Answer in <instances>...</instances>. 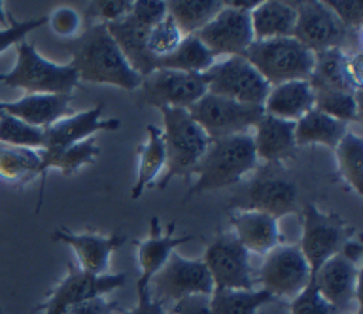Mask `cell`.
Segmentation results:
<instances>
[{"mask_svg":"<svg viewBox=\"0 0 363 314\" xmlns=\"http://www.w3.org/2000/svg\"><path fill=\"white\" fill-rule=\"evenodd\" d=\"M233 235L248 254H267L274 246L282 245V233L277 218L259 211H233Z\"/></svg>","mask_w":363,"mask_h":314,"instance_id":"23","label":"cell"},{"mask_svg":"<svg viewBox=\"0 0 363 314\" xmlns=\"http://www.w3.org/2000/svg\"><path fill=\"white\" fill-rule=\"evenodd\" d=\"M142 103L155 108H184L208 93L204 74H191L180 70L157 69L142 78Z\"/></svg>","mask_w":363,"mask_h":314,"instance_id":"14","label":"cell"},{"mask_svg":"<svg viewBox=\"0 0 363 314\" xmlns=\"http://www.w3.org/2000/svg\"><path fill=\"white\" fill-rule=\"evenodd\" d=\"M340 256H345L348 262H352L354 265H362V245H359V240L350 239L342 246V250H340Z\"/></svg>","mask_w":363,"mask_h":314,"instance_id":"47","label":"cell"},{"mask_svg":"<svg viewBox=\"0 0 363 314\" xmlns=\"http://www.w3.org/2000/svg\"><path fill=\"white\" fill-rule=\"evenodd\" d=\"M118 305L113 301H108L106 297H95L89 301L76 303L70 307L62 308L61 313L57 314H113Z\"/></svg>","mask_w":363,"mask_h":314,"instance_id":"44","label":"cell"},{"mask_svg":"<svg viewBox=\"0 0 363 314\" xmlns=\"http://www.w3.org/2000/svg\"><path fill=\"white\" fill-rule=\"evenodd\" d=\"M104 104L99 103L93 108L78 112V114L65 116L53 125L44 129V148L42 152H59L68 146L93 138L99 131H118L121 121L116 118H102Z\"/></svg>","mask_w":363,"mask_h":314,"instance_id":"18","label":"cell"},{"mask_svg":"<svg viewBox=\"0 0 363 314\" xmlns=\"http://www.w3.org/2000/svg\"><path fill=\"white\" fill-rule=\"evenodd\" d=\"M297 13L294 38L312 53L328 50H345L350 52L352 30L340 23L325 2L320 0H303L291 2Z\"/></svg>","mask_w":363,"mask_h":314,"instance_id":"10","label":"cell"},{"mask_svg":"<svg viewBox=\"0 0 363 314\" xmlns=\"http://www.w3.org/2000/svg\"><path fill=\"white\" fill-rule=\"evenodd\" d=\"M72 103V95H44V93H28L25 97L4 103L0 101V110L28 125L45 127L53 125L55 121L68 114Z\"/></svg>","mask_w":363,"mask_h":314,"instance_id":"24","label":"cell"},{"mask_svg":"<svg viewBox=\"0 0 363 314\" xmlns=\"http://www.w3.org/2000/svg\"><path fill=\"white\" fill-rule=\"evenodd\" d=\"M204 78L208 84V93L233 99L242 104L263 106L271 89L269 82L242 55L216 61L204 72Z\"/></svg>","mask_w":363,"mask_h":314,"instance_id":"11","label":"cell"},{"mask_svg":"<svg viewBox=\"0 0 363 314\" xmlns=\"http://www.w3.org/2000/svg\"><path fill=\"white\" fill-rule=\"evenodd\" d=\"M138 172H136L135 186L130 191L133 199H138L144 194V189L155 184L157 176L164 169V144L163 131L155 125L146 127V142L138 148Z\"/></svg>","mask_w":363,"mask_h":314,"instance_id":"30","label":"cell"},{"mask_svg":"<svg viewBox=\"0 0 363 314\" xmlns=\"http://www.w3.org/2000/svg\"><path fill=\"white\" fill-rule=\"evenodd\" d=\"M223 8L220 0H170L167 13L174 19L182 35H197L210 19Z\"/></svg>","mask_w":363,"mask_h":314,"instance_id":"33","label":"cell"},{"mask_svg":"<svg viewBox=\"0 0 363 314\" xmlns=\"http://www.w3.org/2000/svg\"><path fill=\"white\" fill-rule=\"evenodd\" d=\"M257 165H259V161L255 155L252 133L216 138L208 144L204 155L191 171V174H195L197 180L189 188L184 201H187L193 195L235 186L246 174L255 171Z\"/></svg>","mask_w":363,"mask_h":314,"instance_id":"2","label":"cell"},{"mask_svg":"<svg viewBox=\"0 0 363 314\" xmlns=\"http://www.w3.org/2000/svg\"><path fill=\"white\" fill-rule=\"evenodd\" d=\"M261 0H229V2H223L225 6L235 8V10H240V12H252Z\"/></svg>","mask_w":363,"mask_h":314,"instance_id":"48","label":"cell"},{"mask_svg":"<svg viewBox=\"0 0 363 314\" xmlns=\"http://www.w3.org/2000/svg\"><path fill=\"white\" fill-rule=\"evenodd\" d=\"M163 114V144H164V167L161 180L155 184L159 191H163L176 176L191 174L199 159L203 157L208 144L212 142L204 129L193 120L184 108H161Z\"/></svg>","mask_w":363,"mask_h":314,"instance_id":"3","label":"cell"},{"mask_svg":"<svg viewBox=\"0 0 363 314\" xmlns=\"http://www.w3.org/2000/svg\"><path fill=\"white\" fill-rule=\"evenodd\" d=\"M48 23H50L51 30L61 38H78L84 21L74 8L61 6L51 12Z\"/></svg>","mask_w":363,"mask_h":314,"instance_id":"40","label":"cell"},{"mask_svg":"<svg viewBox=\"0 0 363 314\" xmlns=\"http://www.w3.org/2000/svg\"><path fill=\"white\" fill-rule=\"evenodd\" d=\"M346 133H348V123L335 120L316 108H312L299 121H295V144L297 146L322 144V146L335 150Z\"/></svg>","mask_w":363,"mask_h":314,"instance_id":"28","label":"cell"},{"mask_svg":"<svg viewBox=\"0 0 363 314\" xmlns=\"http://www.w3.org/2000/svg\"><path fill=\"white\" fill-rule=\"evenodd\" d=\"M147 290L164 307L169 301L176 303L189 296L210 297L214 293V284L203 259H189L172 252L163 267L153 274Z\"/></svg>","mask_w":363,"mask_h":314,"instance_id":"8","label":"cell"},{"mask_svg":"<svg viewBox=\"0 0 363 314\" xmlns=\"http://www.w3.org/2000/svg\"><path fill=\"white\" fill-rule=\"evenodd\" d=\"M214 290H254L250 254L233 233H220L203 257Z\"/></svg>","mask_w":363,"mask_h":314,"instance_id":"13","label":"cell"},{"mask_svg":"<svg viewBox=\"0 0 363 314\" xmlns=\"http://www.w3.org/2000/svg\"><path fill=\"white\" fill-rule=\"evenodd\" d=\"M125 284H127L125 273L91 274L82 271L78 265L68 263L67 276L45 297V301L38 305V310L44 314H57L61 313L62 308L76 305V303L108 296L110 291L119 290Z\"/></svg>","mask_w":363,"mask_h":314,"instance_id":"15","label":"cell"},{"mask_svg":"<svg viewBox=\"0 0 363 314\" xmlns=\"http://www.w3.org/2000/svg\"><path fill=\"white\" fill-rule=\"evenodd\" d=\"M354 314H362V308H359V310H356V313H354Z\"/></svg>","mask_w":363,"mask_h":314,"instance_id":"50","label":"cell"},{"mask_svg":"<svg viewBox=\"0 0 363 314\" xmlns=\"http://www.w3.org/2000/svg\"><path fill=\"white\" fill-rule=\"evenodd\" d=\"M51 240L70 246L78 257V267L91 274H106L112 254L127 242L123 233H72L67 228H59L51 233Z\"/></svg>","mask_w":363,"mask_h":314,"instance_id":"19","label":"cell"},{"mask_svg":"<svg viewBox=\"0 0 363 314\" xmlns=\"http://www.w3.org/2000/svg\"><path fill=\"white\" fill-rule=\"evenodd\" d=\"M99 154H101V148H99L95 138H87V140H82V142L59 150V152H40V155H42V172H40L42 182H40L38 208L42 205V195H44L45 174L50 169H59L65 176H72L74 172L82 167L95 163Z\"/></svg>","mask_w":363,"mask_h":314,"instance_id":"29","label":"cell"},{"mask_svg":"<svg viewBox=\"0 0 363 314\" xmlns=\"http://www.w3.org/2000/svg\"><path fill=\"white\" fill-rule=\"evenodd\" d=\"M0 84L13 89L44 95H72L79 84L78 72L70 63L59 65L48 61L38 53L34 44H17V61L10 72L0 74Z\"/></svg>","mask_w":363,"mask_h":314,"instance_id":"4","label":"cell"},{"mask_svg":"<svg viewBox=\"0 0 363 314\" xmlns=\"http://www.w3.org/2000/svg\"><path fill=\"white\" fill-rule=\"evenodd\" d=\"M269 86L291 80H311L314 53L295 38L254 40L242 55Z\"/></svg>","mask_w":363,"mask_h":314,"instance_id":"5","label":"cell"},{"mask_svg":"<svg viewBox=\"0 0 363 314\" xmlns=\"http://www.w3.org/2000/svg\"><path fill=\"white\" fill-rule=\"evenodd\" d=\"M312 87H329L346 93L362 91V55L345 50L314 53Z\"/></svg>","mask_w":363,"mask_h":314,"instance_id":"20","label":"cell"},{"mask_svg":"<svg viewBox=\"0 0 363 314\" xmlns=\"http://www.w3.org/2000/svg\"><path fill=\"white\" fill-rule=\"evenodd\" d=\"M216 63L208 47L199 40L195 35H187L182 38L174 52L167 57L159 59L157 69L180 70V72H191V74H204L206 70Z\"/></svg>","mask_w":363,"mask_h":314,"instance_id":"32","label":"cell"},{"mask_svg":"<svg viewBox=\"0 0 363 314\" xmlns=\"http://www.w3.org/2000/svg\"><path fill=\"white\" fill-rule=\"evenodd\" d=\"M318 293L337 314H354L362 308V267L345 256H333L312 276Z\"/></svg>","mask_w":363,"mask_h":314,"instance_id":"16","label":"cell"},{"mask_svg":"<svg viewBox=\"0 0 363 314\" xmlns=\"http://www.w3.org/2000/svg\"><path fill=\"white\" fill-rule=\"evenodd\" d=\"M187 112L203 127L210 140L248 133L261 120V116L265 114L263 106L237 103L233 99L220 97L214 93L203 95L197 103L187 108Z\"/></svg>","mask_w":363,"mask_h":314,"instance_id":"9","label":"cell"},{"mask_svg":"<svg viewBox=\"0 0 363 314\" xmlns=\"http://www.w3.org/2000/svg\"><path fill=\"white\" fill-rule=\"evenodd\" d=\"M235 211H259L277 220L297 211V186L280 161L267 163L252 178L235 199Z\"/></svg>","mask_w":363,"mask_h":314,"instance_id":"6","label":"cell"},{"mask_svg":"<svg viewBox=\"0 0 363 314\" xmlns=\"http://www.w3.org/2000/svg\"><path fill=\"white\" fill-rule=\"evenodd\" d=\"M325 6L346 29L359 30L363 23V4L359 0H325Z\"/></svg>","mask_w":363,"mask_h":314,"instance_id":"43","label":"cell"},{"mask_svg":"<svg viewBox=\"0 0 363 314\" xmlns=\"http://www.w3.org/2000/svg\"><path fill=\"white\" fill-rule=\"evenodd\" d=\"M274 297L265 290H214L210 296L212 314H257Z\"/></svg>","mask_w":363,"mask_h":314,"instance_id":"34","label":"cell"},{"mask_svg":"<svg viewBox=\"0 0 363 314\" xmlns=\"http://www.w3.org/2000/svg\"><path fill=\"white\" fill-rule=\"evenodd\" d=\"M133 10L130 0H99L89 6V18L101 19L99 23H113L127 18Z\"/></svg>","mask_w":363,"mask_h":314,"instance_id":"42","label":"cell"},{"mask_svg":"<svg viewBox=\"0 0 363 314\" xmlns=\"http://www.w3.org/2000/svg\"><path fill=\"white\" fill-rule=\"evenodd\" d=\"M11 18L6 13V8H4V2L0 0V29H6L8 25H10Z\"/></svg>","mask_w":363,"mask_h":314,"instance_id":"49","label":"cell"},{"mask_svg":"<svg viewBox=\"0 0 363 314\" xmlns=\"http://www.w3.org/2000/svg\"><path fill=\"white\" fill-rule=\"evenodd\" d=\"M352 233L354 228L337 214H325L318 211L312 203L305 206L303 237H301V245L297 246L311 267V276H314L328 259L340 254L342 246L352 239Z\"/></svg>","mask_w":363,"mask_h":314,"instance_id":"7","label":"cell"},{"mask_svg":"<svg viewBox=\"0 0 363 314\" xmlns=\"http://www.w3.org/2000/svg\"><path fill=\"white\" fill-rule=\"evenodd\" d=\"M164 314H167V313H164Z\"/></svg>","mask_w":363,"mask_h":314,"instance_id":"53","label":"cell"},{"mask_svg":"<svg viewBox=\"0 0 363 314\" xmlns=\"http://www.w3.org/2000/svg\"><path fill=\"white\" fill-rule=\"evenodd\" d=\"M250 23H252L254 40L294 38L297 13L291 2L261 0L250 12Z\"/></svg>","mask_w":363,"mask_h":314,"instance_id":"27","label":"cell"},{"mask_svg":"<svg viewBox=\"0 0 363 314\" xmlns=\"http://www.w3.org/2000/svg\"><path fill=\"white\" fill-rule=\"evenodd\" d=\"M289 310L291 314H337L333 307L318 293L312 280L299 296L289 301Z\"/></svg>","mask_w":363,"mask_h":314,"instance_id":"39","label":"cell"},{"mask_svg":"<svg viewBox=\"0 0 363 314\" xmlns=\"http://www.w3.org/2000/svg\"><path fill=\"white\" fill-rule=\"evenodd\" d=\"M0 314H4V310H2V307H0Z\"/></svg>","mask_w":363,"mask_h":314,"instance_id":"51","label":"cell"},{"mask_svg":"<svg viewBox=\"0 0 363 314\" xmlns=\"http://www.w3.org/2000/svg\"><path fill=\"white\" fill-rule=\"evenodd\" d=\"M257 279L274 299H295L311 282V267L297 245H278L267 252Z\"/></svg>","mask_w":363,"mask_h":314,"instance_id":"12","label":"cell"},{"mask_svg":"<svg viewBox=\"0 0 363 314\" xmlns=\"http://www.w3.org/2000/svg\"><path fill=\"white\" fill-rule=\"evenodd\" d=\"M67 47L72 53L70 65L78 72L79 82L108 84L125 91H135L142 86V76L130 69L104 23L89 25Z\"/></svg>","mask_w":363,"mask_h":314,"instance_id":"1","label":"cell"},{"mask_svg":"<svg viewBox=\"0 0 363 314\" xmlns=\"http://www.w3.org/2000/svg\"><path fill=\"white\" fill-rule=\"evenodd\" d=\"M182 38H184L182 30L178 29L174 19L167 13L157 25H153L152 29H150L146 38V47L147 52L159 61V59L167 57V55L174 52L178 44L182 42Z\"/></svg>","mask_w":363,"mask_h":314,"instance_id":"38","label":"cell"},{"mask_svg":"<svg viewBox=\"0 0 363 314\" xmlns=\"http://www.w3.org/2000/svg\"><path fill=\"white\" fill-rule=\"evenodd\" d=\"M42 172V155L38 150L17 148L0 142V180L8 184L30 182Z\"/></svg>","mask_w":363,"mask_h":314,"instance_id":"31","label":"cell"},{"mask_svg":"<svg viewBox=\"0 0 363 314\" xmlns=\"http://www.w3.org/2000/svg\"><path fill=\"white\" fill-rule=\"evenodd\" d=\"M312 89H314L316 110L345 123L362 120V91L346 93L329 87H312Z\"/></svg>","mask_w":363,"mask_h":314,"instance_id":"35","label":"cell"},{"mask_svg":"<svg viewBox=\"0 0 363 314\" xmlns=\"http://www.w3.org/2000/svg\"><path fill=\"white\" fill-rule=\"evenodd\" d=\"M339 174L357 195L363 194V140L359 135L348 131L337 148Z\"/></svg>","mask_w":363,"mask_h":314,"instance_id":"36","label":"cell"},{"mask_svg":"<svg viewBox=\"0 0 363 314\" xmlns=\"http://www.w3.org/2000/svg\"><path fill=\"white\" fill-rule=\"evenodd\" d=\"M104 25L127 59V63L130 65V69L138 72L142 78H146L147 74H152L153 70H157L159 61L147 52L146 47L147 33L152 29L150 25L142 23L140 19L135 18L133 13L119 19V21Z\"/></svg>","mask_w":363,"mask_h":314,"instance_id":"22","label":"cell"},{"mask_svg":"<svg viewBox=\"0 0 363 314\" xmlns=\"http://www.w3.org/2000/svg\"><path fill=\"white\" fill-rule=\"evenodd\" d=\"M45 23H48V18H34L27 19V21H13L11 19L6 29H0V53H4L11 46H17L19 42L25 40L28 33L40 29Z\"/></svg>","mask_w":363,"mask_h":314,"instance_id":"41","label":"cell"},{"mask_svg":"<svg viewBox=\"0 0 363 314\" xmlns=\"http://www.w3.org/2000/svg\"><path fill=\"white\" fill-rule=\"evenodd\" d=\"M0 142L17 148L42 150L44 148V129L28 125L25 121L17 120L13 116H0Z\"/></svg>","mask_w":363,"mask_h":314,"instance_id":"37","label":"cell"},{"mask_svg":"<svg viewBox=\"0 0 363 314\" xmlns=\"http://www.w3.org/2000/svg\"><path fill=\"white\" fill-rule=\"evenodd\" d=\"M0 116H2V110H0Z\"/></svg>","mask_w":363,"mask_h":314,"instance_id":"52","label":"cell"},{"mask_svg":"<svg viewBox=\"0 0 363 314\" xmlns=\"http://www.w3.org/2000/svg\"><path fill=\"white\" fill-rule=\"evenodd\" d=\"M314 108V89L308 80H291L271 86L263 112L286 121H299Z\"/></svg>","mask_w":363,"mask_h":314,"instance_id":"26","label":"cell"},{"mask_svg":"<svg viewBox=\"0 0 363 314\" xmlns=\"http://www.w3.org/2000/svg\"><path fill=\"white\" fill-rule=\"evenodd\" d=\"M167 314H212L208 296H189L176 301Z\"/></svg>","mask_w":363,"mask_h":314,"instance_id":"45","label":"cell"},{"mask_svg":"<svg viewBox=\"0 0 363 314\" xmlns=\"http://www.w3.org/2000/svg\"><path fill=\"white\" fill-rule=\"evenodd\" d=\"M195 36L208 47L216 59L244 55L254 42L250 13L225 4Z\"/></svg>","mask_w":363,"mask_h":314,"instance_id":"17","label":"cell"},{"mask_svg":"<svg viewBox=\"0 0 363 314\" xmlns=\"http://www.w3.org/2000/svg\"><path fill=\"white\" fill-rule=\"evenodd\" d=\"M254 148L257 161L274 163V161L288 159L294 155L297 144H295V123L294 121L278 120L272 116L263 114L261 120L255 123Z\"/></svg>","mask_w":363,"mask_h":314,"instance_id":"25","label":"cell"},{"mask_svg":"<svg viewBox=\"0 0 363 314\" xmlns=\"http://www.w3.org/2000/svg\"><path fill=\"white\" fill-rule=\"evenodd\" d=\"M164 307L150 296V290L138 291V303L125 314H164Z\"/></svg>","mask_w":363,"mask_h":314,"instance_id":"46","label":"cell"},{"mask_svg":"<svg viewBox=\"0 0 363 314\" xmlns=\"http://www.w3.org/2000/svg\"><path fill=\"white\" fill-rule=\"evenodd\" d=\"M176 223L172 222L167 231L161 229V222L159 218H152L150 222V235L147 239L136 242V254H138V265H140V274H138V284H136V291L147 290L150 280L153 279V274L157 273L159 269L163 267L167 259L170 257L176 248L186 242H191L193 235H174Z\"/></svg>","mask_w":363,"mask_h":314,"instance_id":"21","label":"cell"}]
</instances>
